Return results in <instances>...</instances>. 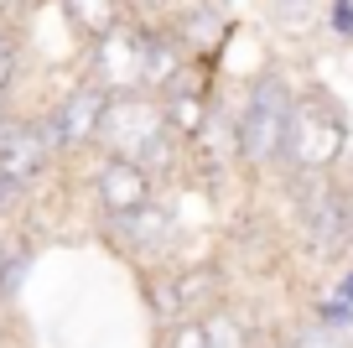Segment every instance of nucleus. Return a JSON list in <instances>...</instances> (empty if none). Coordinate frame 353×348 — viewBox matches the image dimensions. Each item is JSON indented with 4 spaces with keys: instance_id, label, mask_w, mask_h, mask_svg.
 I'll use <instances>...</instances> for the list:
<instances>
[{
    "instance_id": "14",
    "label": "nucleus",
    "mask_w": 353,
    "mask_h": 348,
    "mask_svg": "<svg viewBox=\"0 0 353 348\" xmlns=\"http://www.w3.org/2000/svg\"><path fill=\"white\" fill-rule=\"evenodd\" d=\"M21 276H26V255L11 250V244L0 240V307H11L16 291H21Z\"/></svg>"
},
{
    "instance_id": "6",
    "label": "nucleus",
    "mask_w": 353,
    "mask_h": 348,
    "mask_svg": "<svg viewBox=\"0 0 353 348\" xmlns=\"http://www.w3.org/2000/svg\"><path fill=\"white\" fill-rule=\"evenodd\" d=\"M57 162V146L47 135L42 120H21V115H6L0 120V177L16 182L21 193H32L37 177Z\"/></svg>"
},
{
    "instance_id": "1",
    "label": "nucleus",
    "mask_w": 353,
    "mask_h": 348,
    "mask_svg": "<svg viewBox=\"0 0 353 348\" xmlns=\"http://www.w3.org/2000/svg\"><path fill=\"white\" fill-rule=\"evenodd\" d=\"M99 156H125V162L145 166L151 177H172L188 156V141L172 130L161 99L151 88H125V94L104 99L99 115V135H94Z\"/></svg>"
},
{
    "instance_id": "20",
    "label": "nucleus",
    "mask_w": 353,
    "mask_h": 348,
    "mask_svg": "<svg viewBox=\"0 0 353 348\" xmlns=\"http://www.w3.org/2000/svg\"><path fill=\"white\" fill-rule=\"evenodd\" d=\"M338 302H348V307H353V271H348V281L338 286Z\"/></svg>"
},
{
    "instance_id": "10",
    "label": "nucleus",
    "mask_w": 353,
    "mask_h": 348,
    "mask_svg": "<svg viewBox=\"0 0 353 348\" xmlns=\"http://www.w3.org/2000/svg\"><path fill=\"white\" fill-rule=\"evenodd\" d=\"M166 26L176 32V42L188 47V57H219L223 42H229L234 32V16L223 11L219 0H188V6H176L172 16H166Z\"/></svg>"
},
{
    "instance_id": "16",
    "label": "nucleus",
    "mask_w": 353,
    "mask_h": 348,
    "mask_svg": "<svg viewBox=\"0 0 353 348\" xmlns=\"http://www.w3.org/2000/svg\"><path fill=\"white\" fill-rule=\"evenodd\" d=\"M286 348H353V338H348V327H338V322H317V327H307V333H296Z\"/></svg>"
},
{
    "instance_id": "18",
    "label": "nucleus",
    "mask_w": 353,
    "mask_h": 348,
    "mask_svg": "<svg viewBox=\"0 0 353 348\" xmlns=\"http://www.w3.org/2000/svg\"><path fill=\"white\" fill-rule=\"evenodd\" d=\"M6 21H21V16H16V0H0V26Z\"/></svg>"
},
{
    "instance_id": "17",
    "label": "nucleus",
    "mask_w": 353,
    "mask_h": 348,
    "mask_svg": "<svg viewBox=\"0 0 353 348\" xmlns=\"http://www.w3.org/2000/svg\"><path fill=\"white\" fill-rule=\"evenodd\" d=\"M327 21L338 26L343 37H353V0H332V6H327Z\"/></svg>"
},
{
    "instance_id": "12",
    "label": "nucleus",
    "mask_w": 353,
    "mask_h": 348,
    "mask_svg": "<svg viewBox=\"0 0 353 348\" xmlns=\"http://www.w3.org/2000/svg\"><path fill=\"white\" fill-rule=\"evenodd\" d=\"M21 32H16V21H6L0 26V109L11 104V88H16V78H21Z\"/></svg>"
},
{
    "instance_id": "22",
    "label": "nucleus",
    "mask_w": 353,
    "mask_h": 348,
    "mask_svg": "<svg viewBox=\"0 0 353 348\" xmlns=\"http://www.w3.org/2000/svg\"><path fill=\"white\" fill-rule=\"evenodd\" d=\"M0 338H6V307H0Z\"/></svg>"
},
{
    "instance_id": "11",
    "label": "nucleus",
    "mask_w": 353,
    "mask_h": 348,
    "mask_svg": "<svg viewBox=\"0 0 353 348\" xmlns=\"http://www.w3.org/2000/svg\"><path fill=\"white\" fill-rule=\"evenodd\" d=\"M57 11H63L68 32L78 37V42H99L104 32H114V26L125 21V0H52Z\"/></svg>"
},
{
    "instance_id": "19",
    "label": "nucleus",
    "mask_w": 353,
    "mask_h": 348,
    "mask_svg": "<svg viewBox=\"0 0 353 348\" xmlns=\"http://www.w3.org/2000/svg\"><path fill=\"white\" fill-rule=\"evenodd\" d=\"M343 218H348V240H353V193H343Z\"/></svg>"
},
{
    "instance_id": "2",
    "label": "nucleus",
    "mask_w": 353,
    "mask_h": 348,
    "mask_svg": "<svg viewBox=\"0 0 353 348\" xmlns=\"http://www.w3.org/2000/svg\"><path fill=\"white\" fill-rule=\"evenodd\" d=\"M348 146V115L332 94L307 88L291 99V120H286V141H281V166L291 177H322Z\"/></svg>"
},
{
    "instance_id": "4",
    "label": "nucleus",
    "mask_w": 353,
    "mask_h": 348,
    "mask_svg": "<svg viewBox=\"0 0 353 348\" xmlns=\"http://www.w3.org/2000/svg\"><path fill=\"white\" fill-rule=\"evenodd\" d=\"M229 302V276L219 260L198 265H172L156 271V281H145V307L156 322H176V317H203L208 307Z\"/></svg>"
},
{
    "instance_id": "15",
    "label": "nucleus",
    "mask_w": 353,
    "mask_h": 348,
    "mask_svg": "<svg viewBox=\"0 0 353 348\" xmlns=\"http://www.w3.org/2000/svg\"><path fill=\"white\" fill-rule=\"evenodd\" d=\"M312 6H317V0H270V21L281 26V32H307L312 26Z\"/></svg>"
},
{
    "instance_id": "9",
    "label": "nucleus",
    "mask_w": 353,
    "mask_h": 348,
    "mask_svg": "<svg viewBox=\"0 0 353 348\" xmlns=\"http://www.w3.org/2000/svg\"><path fill=\"white\" fill-rule=\"evenodd\" d=\"M110 240H120V250L130 255V260H161V255L176 244L172 208H166L161 197H151V203L135 208V213L110 218Z\"/></svg>"
},
{
    "instance_id": "13",
    "label": "nucleus",
    "mask_w": 353,
    "mask_h": 348,
    "mask_svg": "<svg viewBox=\"0 0 353 348\" xmlns=\"http://www.w3.org/2000/svg\"><path fill=\"white\" fill-rule=\"evenodd\" d=\"M156 348H208L203 317H176V322H156Z\"/></svg>"
},
{
    "instance_id": "21",
    "label": "nucleus",
    "mask_w": 353,
    "mask_h": 348,
    "mask_svg": "<svg viewBox=\"0 0 353 348\" xmlns=\"http://www.w3.org/2000/svg\"><path fill=\"white\" fill-rule=\"evenodd\" d=\"M42 0H16V16H26V11H37Z\"/></svg>"
},
{
    "instance_id": "8",
    "label": "nucleus",
    "mask_w": 353,
    "mask_h": 348,
    "mask_svg": "<svg viewBox=\"0 0 353 348\" xmlns=\"http://www.w3.org/2000/svg\"><path fill=\"white\" fill-rule=\"evenodd\" d=\"M94 203H99L104 218H120V213H135V208H145L156 197V177L145 172V166L125 162V156H99V166H94Z\"/></svg>"
},
{
    "instance_id": "5",
    "label": "nucleus",
    "mask_w": 353,
    "mask_h": 348,
    "mask_svg": "<svg viewBox=\"0 0 353 348\" xmlns=\"http://www.w3.org/2000/svg\"><path fill=\"white\" fill-rule=\"evenodd\" d=\"M104 99H110V88H104L99 78H88V73L73 78V84L57 94V104L42 115V125H47V135H52L57 156H83V151H94Z\"/></svg>"
},
{
    "instance_id": "7",
    "label": "nucleus",
    "mask_w": 353,
    "mask_h": 348,
    "mask_svg": "<svg viewBox=\"0 0 353 348\" xmlns=\"http://www.w3.org/2000/svg\"><path fill=\"white\" fill-rule=\"evenodd\" d=\"M83 73L99 78L110 94H125V88H145L141 73V21L125 16L114 32H104L99 42L83 47Z\"/></svg>"
},
{
    "instance_id": "3",
    "label": "nucleus",
    "mask_w": 353,
    "mask_h": 348,
    "mask_svg": "<svg viewBox=\"0 0 353 348\" xmlns=\"http://www.w3.org/2000/svg\"><path fill=\"white\" fill-rule=\"evenodd\" d=\"M291 99H296V88L286 84V73H260L254 78L244 104H239V115H234V162H244L250 172H265V166L281 162Z\"/></svg>"
}]
</instances>
